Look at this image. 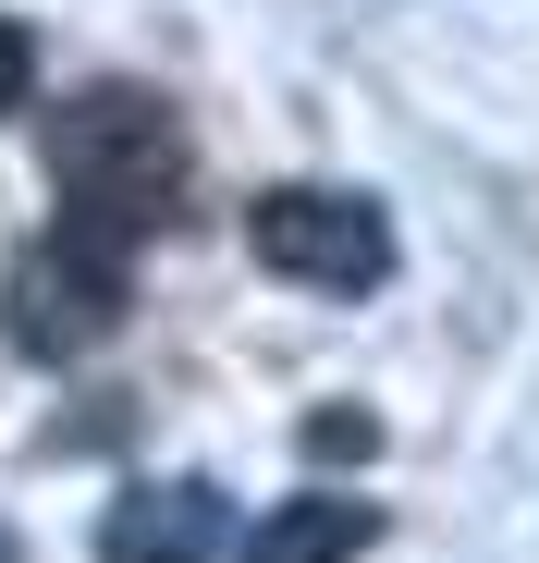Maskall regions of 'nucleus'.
Returning a JSON list of instances; mask_svg holds the SVG:
<instances>
[{
  "mask_svg": "<svg viewBox=\"0 0 539 563\" xmlns=\"http://www.w3.org/2000/svg\"><path fill=\"white\" fill-rule=\"evenodd\" d=\"M50 184H62V221L111 233V245H147L185 197V135L147 86H99V99H74L62 135H50Z\"/></svg>",
  "mask_w": 539,
  "mask_h": 563,
  "instance_id": "f257e3e1",
  "label": "nucleus"
},
{
  "mask_svg": "<svg viewBox=\"0 0 539 563\" xmlns=\"http://www.w3.org/2000/svg\"><path fill=\"white\" fill-rule=\"evenodd\" d=\"M135 307V245L111 233H86V221H50L25 257H13V295H0V331H13V355H86V343H111Z\"/></svg>",
  "mask_w": 539,
  "mask_h": 563,
  "instance_id": "f03ea898",
  "label": "nucleus"
},
{
  "mask_svg": "<svg viewBox=\"0 0 539 563\" xmlns=\"http://www.w3.org/2000/svg\"><path fill=\"white\" fill-rule=\"evenodd\" d=\"M245 245H257V269L307 282V295H369L393 269V221L369 197H343V184H270L245 209Z\"/></svg>",
  "mask_w": 539,
  "mask_h": 563,
  "instance_id": "7ed1b4c3",
  "label": "nucleus"
},
{
  "mask_svg": "<svg viewBox=\"0 0 539 563\" xmlns=\"http://www.w3.org/2000/svg\"><path fill=\"white\" fill-rule=\"evenodd\" d=\"M233 539V503L209 478H147L99 515V563H209Z\"/></svg>",
  "mask_w": 539,
  "mask_h": 563,
  "instance_id": "20e7f679",
  "label": "nucleus"
},
{
  "mask_svg": "<svg viewBox=\"0 0 539 563\" xmlns=\"http://www.w3.org/2000/svg\"><path fill=\"white\" fill-rule=\"evenodd\" d=\"M369 539H381V515L355 503V490H295V503H270V515L245 527L233 563H355Z\"/></svg>",
  "mask_w": 539,
  "mask_h": 563,
  "instance_id": "39448f33",
  "label": "nucleus"
},
{
  "mask_svg": "<svg viewBox=\"0 0 539 563\" xmlns=\"http://www.w3.org/2000/svg\"><path fill=\"white\" fill-rule=\"evenodd\" d=\"M25 99H37V37H25L13 13H0V123H13Z\"/></svg>",
  "mask_w": 539,
  "mask_h": 563,
  "instance_id": "423d86ee",
  "label": "nucleus"
},
{
  "mask_svg": "<svg viewBox=\"0 0 539 563\" xmlns=\"http://www.w3.org/2000/svg\"><path fill=\"white\" fill-rule=\"evenodd\" d=\"M0 563H13V539H0Z\"/></svg>",
  "mask_w": 539,
  "mask_h": 563,
  "instance_id": "0eeeda50",
  "label": "nucleus"
}]
</instances>
